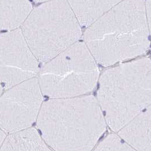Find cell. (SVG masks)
Instances as JSON below:
<instances>
[{
    "label": "cell",
    "instance_id": "cell-1",
    "mask_svg": "<svg viewBox=\"0 0 151 151\" xmlns=\"http://www.w3.org/2000/svg\"><path fill=\"white\" fill-rule=\"evenodd\" d=\"M36 124L53 151H91L106 131L104 114L93 96L49 98Z\"/></svg>",
    "mask_w": 151,
    "mask_h": 151
},
{
    "label": "cell",
    "instance_id": "cell-2",
    "mask_svg": "<svg viewBox=\"0 0 151 151\" xmlns=\"http://www.w3.org/2000/svg\"><path fill=\"white\" fill-rule=\"evenodd\" d=\"M145 0H123L87 27L84 43L108 67L142 55L150 45Z\"/></svg>",
    "mask_w": 151,
    "mask_h": 151
},
{
    "label": "cell",
    "instance_id": "cell-3",
    "mask_svg": "<svg viewBox=\"0 0 151 151\" xmlns=\"http://www.w3.org/2000/svg\"><path fill=\"white\" fill-rule=\"evenodd\" d=\"M97 101L107 124L119 132L151 104V61L143 58L105 71Z\"/></svg>",
    "mask_w": 151,
    "mask_h": 151
},
{
    "label": "cell",
    "instance_id": "cell-4",
    "mask_svg": "<svg viewBox=\"0 0 151 151\" xmlns=\"http://www.w3.org/2000/svg\"><path fill=\"white\" fill-rule=\"evenodd\" d=\"M21 30L42 64L75 44L82 35L81 26L67 0H51L33 8Z\"/></svg>",
    "mask_w": 151,
    "mask_h": 151
},
{
    "label": "cell",
    "instance_id": "cell-5",
    "mask_svg": "<svg viewBox=\"0 0 151 151\" xmlns=\"http://www.w3.org/2000/svg\"><path fill=\"white\" fill-rule=\"evenodd\" d=\"M38 76L44 96L72 98L84 96L95 88L99 70L86 45L78 41L43 64Z\"/></svg>",
    "mask_w": 151,
    "mask_h": 151
},
{
    "label": "cell",
    "instance_id": "cell-6",
    "mask_svg": "<svg viewBox=\"0 0 151 151\" xmlns=\"http://www.w3.org/2000/svg\"><path fill=\"white\" fill-rule=\"evenodd\" d=\"M5 91L0 96V129L9 134L31 127L44 102L38 77Z\"/></svg>",
    "mask_w": 151,
    "mask_h": 151
},
{
    "label": "cell",
    "instance_id": "cell-7",
    "mask_svg": "<svg viewBox=\"0 0 151 151\" xmlns=\"http://www.w3.org/2000/svg\"><path fill=\"white\" fill-rule=\"evenodd\" d=\"M40 68L21 29L0 33V83L4 90L37 77Z\"/></svg>",
    "mask_w": 151,
    "mask_h": 151
},
{
    "label": "cell",
    "instance_id": "cell-8",
    "mask_svg": "<svg viewBox=\"0 0 151 151\" xmlns=\"http://www.w3.org/2000/svg\"><path fill=\"white\" fill-rule=\"evenodd\" d=\"M137 151H151V104L119 131Z\"/></svg>",
    "mask_w": 151,
    "mask_h": 151
},
{
    "label": "cell",
    "instance_id": "cell-9",
    "mask_svg": "<svg viewBox=\"0 0 151 151\" xmlns=\"http://www.w3.org/2000/svg\"><path fill=\"white\" fill-rule=\"evenodd\" d=\"M123 0H67L80 25L89 27Z\"/></svg>",
    "mask_w": 151,
    "mask_h": 151
},
{
    "label": "cell",
    "instance_id": "cell-10",
    "mask_svg": "<svg viewBox=\"0 0 151 151\" xmlns=\"http://www.w3.org/2000/svg\"><path fill=\"white\" fill-rule=\"evenodd\" d=\"M32 9L30 0H0V33L21 29Z\"/></svg>",
    "mask_w": 151,
    "mask_h": 151
},
{
    "label": "cell",
    "instance_id": "cell-11",
    "mask_svg": "<svg viewBox=\"0 0 151 151\" xmlns=\"http://www.w3.org/2000/svg\"><path fill=\"white\" fill-rule=\"evenodd\" d=\"M0 151H53L37 129L30 127L7 134Z\"/></svg>",
    "mask_w": 151,
    "mask_h": 151
},
{
    "label": "cell",
    "instance_id": "cell-12",
    "mask_svg": "<svg viewBox=\"0 0 151 151\" xmlns=\"http://www.w3.org/2000/svg\"><path fill=\"white\" fill-rule=\"evenodd\" d=\"M93 151H137L121 136L110 134L105 138Z\"/></svg>",
    "mask_w": 151,
    "mask_h": 151
},
{
    "label": "cell",
    "instance_id": "cell-13",
    "mask_svg": "<svg viewBox=\"0 0 151 151\" xmlns=\"http://www.w3.org/2000/svg\"><path fill=\"white\" fill-rule=\"evenodd\" d=\"M145 6L149 30L151 34V0H145Z\"/></svg>",
    "mask_w": 151,
    "mask_h": 151
},
{
    "label": "cell",
    "instance_id": "cell-14",
    "mask_svg": "<svg viewBox=\"0 0 151 151\" xmlns=\"http://www.w3.org/2000/svg\"><path fill=\"white\" fill-rule=\"evenodd\" d=\"M6 136H7V134L0 129V150Z\"/></svg>",
    "mask_w": 151,
    "mask_h": 151
},
{
    "label": "cell",
    "instance_id": "cell-15",
    "mask_svg": "<svg viewBox=\"0 0 151 151\" xmlns=\"http://www.w3.org/2000/svg\"><path fill=\"white\" fill-rule=\"evenodd\" d=\"M35 2H38V3H43V2H47V1H51V0H33Z\"/></svg>",
    "mask_w": 151,
    "mask_h": 151
},
{
    "label": "cell",
    "instance_id": "cell-16",
    "mask_svg": "<svg viewBox=\"0 0 151 151\" xmlns=\"http://www.w3.org/2000/svg\"><path fill=\"white\" fill-rule=\"evenodd\" d=\"M4 88L2 86V85H1V83H0V96H1V94L3 93V91H4Z\"/></svg>",
    "mask_w": 151,
    "mask_h": 151
}]
</instances>
